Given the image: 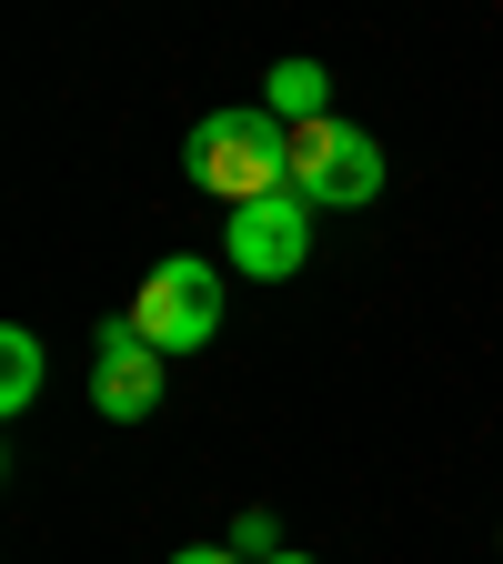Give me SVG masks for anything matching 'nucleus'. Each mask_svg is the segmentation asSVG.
I'll list each match as a JSON object with an SVG mask.
<instances>
[{"label":"nucleus","mask_w":503,"mask_h":564,"mask_svg":"<svg viewBox=\"0 0 503 564\" xmlns=\"http://www.w3.org/2000/svg\"><path fill=\"white\" fill-rule=\"evenodd\" d=\"M262 111L322 121V111H332V70H322V61H272V70H262Z\"/></svg>","instance_id":"obj_6"},{"label":"nucleus","mask_w":503,"mask_h":564,"mask_svg":"<svg viewBox=\"0 0 503 564\" xmlns=\"http://www.w3.org/2000/svg\"><path fill=\"white\" fill-rule=\"evenodd\" d=\"M182 172L211 192V202H262V192H282L293 182V121L282 111H211V121H192V141H182Z\"/></svg>","instance_id":"obj_1"},{"label":"nucleus","mask_w":503,"mask_h":564,"mask_svg":"<svg viewBox=\"0 0 503 564\" xmlns=\"http://www.w3.org/2000/svg\"><path fill=\"white\" fill-rule=\"evenodd\" d=\"M31 393H41V333H0V413H31Z\"/></svg>","instance_id":"obj_7"},{"label":"nucleus","mask_w":503,"mask_h":564,"mask_svg":"<svg viewBox=\"0 0 503 564\" xmlns=\"http://www.w3.org/2000/svg\"><path fill=\"white\" fill-rule=\"evenodd\" d=\"M303 252H313V202H303L293 182L262 192V202H242V212H232V232H222V262H232L242 282H293Z\"/></svg>","instance_id":"obj_4"},{"label":"nucleus","mask_w":503,"mask_h":564,"mask_svg":"<svg viewBox=\"0 0 503 564\" xmlns=\"http://www.w3.org/2000/svg\"><path fill=\"white\" fill-rule=\"evenodd\" d=\"M172 564H242V554H232V544H182Z\"/></svg>","instance_id":"obj_9"},{"label":"nucleus","mask_w":503,"mask_h":564,"mask_svg":"<svg viewBox=\"0 0 503 564\" xmlns=\"http://www.w3.org/2000/svg\"><path fill=\"white\" fill-rule=\"evenodd\" d=\"M293 192L313 212H352V202H373L383 192V141L363 121H293Z\"/></svg>","instance_id":"obj_2"},{"label":"nucleus","mask_w":503,"mask_h":564,"mask_svg":"<svg viewBox=\"0 0 503 564\" xmlns=\"http://www.w3.org/2000/svg\"><path fill=\"white\" fill-rule=\"evenodd\" d=\"M131 323L152 333L162 352H201L211 333H222V272H211L201 252H162L152 272H141V303Z\"/></svg>","instance_id":"obj_3"},{"label":"nucleus","mask_w":503,"mask_h":564,"mask_svg":"<svg viewBox=\"0 0 503 564\" xmlns=\"http://www.w3.org/2000/svg\"><path fill=\"white\" fill-rule=\"evenodd\" d=\"M272 564H313V554H303V544H282V554H272Z\"/></svg>","instance_id":"obj_10"},{"label":"nucleus","mask_w":503,"mask_h":564,"mask_svg":"<svg viewBox=\"0 0 503 564\" xmlns=\"http://www.w3.org/2000/svg\"><path fill=\"white\" fill-rule=\"evenodd\" d=\"M162 364H172V352L141 333L131 313L101 323V333H91V403H101L111 423H141V413L162 403Z\"/></svg>","instance_id":"obj_5"},{"label":"nucleus","mask_w":503,"mask_h":564,"mask_svg":"<svg viewBox=\"0 0 503 564\" xmlns=\"http://www.w3.org/2000/svg\"><path fill=\"white\" fill-rule=\"evenodd\" d=\"M222 544H232L242 564H272V554H282V524H272V514H242V524H232Z\"/></svg>","instance_id":"obj_8"}]
</instances>
